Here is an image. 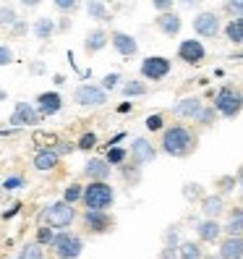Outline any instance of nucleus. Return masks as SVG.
<instances>
[{"label": "nucleus", "instance_id": "obj_19", "mask_svg": "<svg viewBox=\"0 0 243 259\" xmlns=\"http://www.w3.org/2000/svg\"><path fill=\"white\" fill-rule=\"evenodd\" d=\"M199 209H202V218L204 220H220L225 212H227V202L222 199L220 194H207L204 199L199 202Z\"/></svg>", "mask_w": 243, "mask_h": 259}, {"label": "nucleus", "instance_id": "obj_9", "mask_svg": "<svg viewBox=\"0 0 243 259\" xmlns=\"http://www.w3.org/2000/svg\"><path fill=\"white\" fill-rule=\"evenodd\" d=\"M157 157H160V149L152 139H147V136H136V139L131 142V147H128V160L133 165H139V167L152 165Z\"/></svg>", "mask_w": 243, "mask_h": 259}, {"label": "nucleus", "instance_id": "obj_4", "mask_svg": "<svg viewBox=\"0 0 243 259\" xmlns=\"http://www.w3.org/2000/svg\"><path fill=\"white\" fill-rule=\"evenodd\" d=\"M81 204H84V209L110 212V207L115 204V189L110 186V181H92V184H86Z\"/></svg>", "mask_w": 243, "mask_h": 259}, {"label": "nucleus", "instance_id": "obj_25", "mask_svg": "<svg viewBox=\"0 0 243 259\" xmlns=\"http://www.w3.org/2000/svg\"><path fill=\"white\" fill-rule=\"evenodd\" d=\"M120 95L126 100H136V97H147L149 95V84L141 79H123L120 84Z\"/></svg>", "mask_w": 243, "mask_h": 259}, {"label": "nucleus", "instance_id": "obj_50", "mask_svg": "<svg viewBox=\"0 0 243 259\" xmlns=\"http://www.w3.org/2000/svg\"><path fill=\"white\" fill-rule=\"evenodd\" d=\"M157 259H178V249H173V246H162L160 254H157Z\"/></svg>", "mask_w": 243, "mask_h": 259}, {"label": "nucleus", "instance_id": "obj_12", "mask_svg": "<svg viewBox=\"0 0 243 259\" xmlns=\"http://www.w3.org/2000/svg\"><path fill=\"white\" fill-rule=\"evenodd\" d=\"M175 55H178L180 63H186V66H202L207 60V48H204L202 39H180Z\"/></svg>", "mask_w": 243, "mask_h": 259}, {"label": "nucleus", "instance_id": "obj_43", "mask_svg": "<svg viewBox=\"0 0 243 259\" xmlns=\"http://www.w3.org/2000/svg\"><path fill=\"white\" fill-rule=\"evenodd\" d=\"M222 11L230 19H243V0H227V3H222Z\"/></svg>", "mask_w": 243, "mask_h": 259}, {"label": "nucleus", "instance_id": "obj_1", "mask_svg": "<svg viewBox=\"0 0 243 259\" xmlns=\"http://www.w3.org/2000/svg\"><path fill=\"white\" fill-rule=\"evenodd\" d=\"M162 155L175 157V160H186L199 149V134L186 123H170L165 126V131L160 134V147Z\"/></svg>", "mask_w": 243, "mask_h": 259}, {"label": "nucleus", "instance_id": "obj_47", "mask_svg": "<svg viewBox=\"0 0 243 259\" xmlns=\"http://www.w3.org/2000/svg\"><path fill=\"white\" fill-rule=\"evenodd\" d=\"M128 139V131H118V134H113L108 142L102 144V149H110V147H120V142H126Z\"/></svg>", "mask_w": 243, "mask_h": 259}, {"label": "nucleus", "instance_id": "obj_61", "mask_svg": "<svg viewBox=\"0 0 243 259\" xmlns=\"http://www.w3.org/2000/svg\"><path fill=\"white\" fill-rule=\"evenodd\" d=\"M240 207H243V194H240Z\"/></svg>", "mask_w": 243, "mask_h": 259}, {"label": "nucleus", "instance_id": "obj_55", "mask_svg": "<svg viewBox=\"0 0 243 259\" xmlns=\"http://www.w3.org/2000/svg\"><path fill=\"white\" fill-rule=\"evenodd\" d=\"M66 81H68V79H66V73H55V76H53V84H55V87H63Z\"/></svg>", "mask_w": 243, "mask_h": 259}, {"label": "nucleus", "instance_id": "obj_14", "mask_svg": "<svg viewBox=\"0 0 243 259\" xmlns=\"http://www.w3.org/2000/svg\"><path fill=\"white\" fill-rule=\"evenodd\" d=\"M204 105H207V102H204L199 95H188V97H180V100L173 105L170 113H173L178 120H196Z\"/></svg>", "mask_w": 243, "mask_h": 259}, {"label": "nucleus", "instance_id": "obj_36", "mask_svg": "<svg viewBox=\"0 0 243 259\" xmlns=\"http://www.w3.org/2000/svg\"><path fill=\"white\" fill-rule=\"evenodd\" d=\"M16 259H47V254H44L42 246H37L34 241H29L21 246V251L16 254Z\"/></svg>", "mask_w": 243, "mask_h": 259}, {"label": "nucleus", "instance_id": "obj_34", "mask_svg": "<svg viewBox=\"0 0 243 259\" xmlns=\"http://www.w3.org/2000/svg\"><path fill=\"white\" fill-rule=\"evenodd\" d=\"M81 196H84V186H81V181H73V184H68L66 186V191H63V202L66 204H79L81 202Z\"/></svg>", "mask_w": 243, "mask_h": 259}, {"label": "nucleus", "instance_id": "obj_31", "mask_svg": "<svg viewBox=\"0 0 243 259\" xmlns=\"http://www.w3.org/2000/svg\"><path fill=\"white\" fill-rule=\"evenodd\" d=\"M102 160H105V162H108V165L113 167V170H115V167H120L123 162H128V149H126L123 144H120V147H110V149H105Z\"/></svg>", "mask_w": 243, "mask_h": 259}, {"label": "nucleus", "instance_id": "obj_44", "mask_svg": "<svg viewBox=\"0 0 243 259\" xmlns=\"http://www.w3.org/2000/svg\"><path fill=\"white\" fill-rule=\"evenodd\" d=\"M53 149L58 152V157H68V155H73V152H76V142H66V139H60V142H55V144H53Z\"/></svg>", "mask_w": 243, "mask_h": 259}, {"label": "nucleus", "instance_id": "obj_13", "mask_svg": "<svg viewBox=\"0 0 243 259\" xmlns=\"http://www.w3.org/2000/svg\"><path fill=\"white\" fill-rule=\"evenodd\" d=\"M34 108H37L39 118H53L66 108V100L60 92H55V89H47V92H39L34 97Z\"/></svg>", "mask_w": 243, "mask_h": 259}, {"label": "nucleus", "instance_id": "obj_30", "mask_svg": "<svg viewBox=\"0 0 243 259\" xmlns=\"http://www.w3.org/2000/svg\"><path fill=\"white\" fill-rule=\"evenodd\" d=\"M235 189H238V181H235L233 173H225V176L215 178V194H220L222 199H225V196H230V194H235Z\"/></svg>", "mask_w": 243, "mask_h": 259}, {"label": "nucleus", "instance_id": "obj_6", "mask_svg": "<svg viewBox=\"0 0 243 259\" xmlns=\"http://www.w3.org/2000/svg\"><path fill=\"white\" fill-rule=\"evenodd\" d=\"M79 220H81L84 236H110L115 231V215H113V212L84 209L79 215Z\"/></svg>", "mask_w": 243, "mask_h": 259}, {"label": "nucleus", "instance_id": "obj_8", "mask_svg": "<svg viewBox=\"0 0 243 259\" xmlns=\"http://www.w3.org/2000/svg\"><path fill=\"white\" fill-rule=\"evenodd\" d=\"M193 26V34L202 37V39H215L222 34V16L215 11H199L191 21Z\"/></svg>", "mask_w": 243, "mask_h": 259}, {"label": "nucleus", "instance_id": "obj_28", "mask_svg": "<svg viewBox=\"0 0 243 259\" xmlns=\"http://www.w3.org/2000/svg\"><path fill=\"white\" fill-rule=\"evenodd\" d=\"M222 34L230 45H243V19H230L222 24Z\"/></svg>", "mask_w": 243, "mask_h": 259}, {"label": "nucleus", "instance_id": "obj_46", "mask_svg": "<svg viewBox=\"0 0 243 259\" xmlns=\"http://www.w3.org/2000/svg\"><path fill=\"white\" fill-rule=\"evenodd\" d=\"M29 32H32V24H26L24 19H19L16 24L11 26V37H26Z\"/></svg>", "mask_w": 243, "mask_h": 259}, {"label": "nucleus", "instance_id": "obj_23", "mask_svg": "<svg viewBox=\"0 0 243 259\" xmlns=\"http://www.w3.org/2000/svg\"><path fill=\"white\" fill-rule=\"evenodd\" d=\"M217 254L220 259H243V238L222 236V241L217 243Z\"/></svg>", "mask_w": 243, "mask_h": 259}, {"label": "nucleus", "instance_id": "obj_17", "mask_svg": "<svg viewBox=\"0 0 243 259\" xmlns=\"http://www.w3.org/2000/svg\"><path fill=\"white\" fill-rule=\"evenodd\" d=\"M81 176H84L86 184H92V181H110L113 167L102 160V155H100V157H89L86 165L81 167Z\"/></svg>", "mask_w": 243, "mask_h": 259}, {"label": "nucleus", "instance_id": "obj_54", "mask_svg": "<svg viewBox=\"0 0 243 259\" xmlns=\"http://www.w3.org/2000/svg\"><path fill=\"white\" fill-rule=\"evenodd\" d=\"M16 212H21V204H13L11 209H6V212H3V220H11L13 215H16Z\"/></svg>", "mask_w": 243, "mask_h": 259}, {"label": "nucleus", "instance_id": "obj_60", "mask_svg": "<svg viewBox=\"0 0 243 259\" xmlns=\"http://www.w3.org/2000/svg\"><path fill=\"white\" fill-rule=\"evenodd\" d=\"M0 259H16V256H0Z\"/></svg>", "mask_w": 243, "mask_h": 259}, {"label": "nucleus", "instance_id": "obj_56", "mask_svg": "<svg viewBox=\"0 0 243 259\" xmlns=\"http://www.w3.org/2000/svg\"><path fill=\"white\" fill-rule=\"evenodd\" d=\"M233 176H235V181H238V189H240V191H243V165H240V167H238V170H235V173H233Z\"/></svg>", "mask_w": 243, "mask_h": 259}, {"label": "nucleus", "instance_id": "obj_7", "mask_svg": "<svg viewBox=\"0 0 243 259\" xmlns=\"http://www.w3.org/2000/svg\"><path fill=\"white\" fill-rule=\"evenodd\" d=\"M170 71H173V60L168 55H147L139 63L141 81H162L170 76Z\"/></svg>", "mask_w": 243, "mask_h": 259}, {"label": "nucleus", "instance_id": "obj_27", "mask_svg": "<svg viewBox=\"0 0 243 259\" xmlns=\"http://www.w3.org/2000/svg\"><path fill=\"white\" fill-rule=\"evenodd\" d=\"M84 8H86V16L92 19L94 24H108V21H113L110 8H108V3H102V0H92V3H86Z\"/></svg>", "mask_w": 243, "mask_h": 259}, {"label": "nucleus", "instance_id": "obj_52", "mask_svg": "<svg viewBox=\"0 0 243 259\" xmlns=\"http://www.w3.org/2000/svg\"><path fill=\"white\" fill-rule=\"evenodd\" d=\"M71 29V19H60V21H55V32H68Z\"/></svg>", "mask_w": 243, "mask_h": 259}, {"label": "nucleus", "instance_id": "obj_38", "mask_svg": "<svg viewBox=\"0 0 243 259\" xmlns=\"http://www.w3.org/2000/svg\"><path fill=\"white\" fill-rule=\"evenodd\" d=\"M0 186H3V191H21L24 186H26V176L24 173H13V176H8V178H3L0 181Z\"/></svg>", "mask_w": 243, "mask_h": 259}, {"label": "nucleus", "instance_id": "obj_42", "mask_svg": "<svg viewBox=\"0 0 243 259\" xmlns=\"http://www.w3.org/2000/svg\"><path fill=\"white\" fill-rule=\"evenodd\" d=\"M19 21V13L13 6H0V29H11Z\"/></svg>", "mask_w": 243, "mask_h": 259}, {"label": "nucleus", "instance_id": "obj_51", "mask_svg": "<svg viewBox=\"0 0 243 259\" xmlns=\"http://www.w3.org/2000/svg\"><path fill=\"white\" fill-rule=\"evenodd\" d=\"M29 73H32V76H42V73H47V66L34 60V63H29Z\"/></svg>", "mask_w": 243, "mask_h": 259}, {"label": "nucleus", "instance_id": "obj_59", "mask_svg": "<svg viewBox=\"0 0 243 259\" xmlns=\"http://www.w3.org/2000/svg\"><path fill=\"white\" fill-rule=\"evenodd\" d=\"M235 58H243V50H240V53H233V55H230V60H235Z\"/></svg>", "mask_w": 243, "mask_h": 259}, {"label": "nucleus", "instance_id": "obj_32", "mask_svg": "<svg viewBox=\"0 0 243 259\" xmlns=\"http://www.w3.org/2000/svg\"><path fill=\"white\" fill-rule=\"evenodd\" d=\"M180 194H183V199L191 202V204H199L204 196H207V189L202 184H196V181H188V184H183V189H180Z\"/></svg>", "mask_w": 243, "mask_h": 259}, {"label": "nucleus", "instance_id": "obj_33", "mask_svg": "<svg viewBox=\"0 0 243 259\" xmlns=\"http://www.w3.org/2000/svg\"><path fill=\"white\" fill-rule=\"evenodd\" d=\"M180 243H183V228H180L178 223L165 228V231H162V246H173V249H178Z\"/></svg>", "mask_w": 243, "mask_h": 259}, {"label": "nucleus", "instance_id": "obj_3", "mask_svg": "<svg viewBox=\"0 0 243 259\" xmlns=\"http://www.w3.org/2000/svg\"><path fill=\"white\" fill-rule=\"evenodd\" d=\"M76 220H79V212H76V207L66 204L63 199H58V202H50L47 207L39 212L37 225H47V228H53L55 233H60V231H68Z\"/></svg>", "mask_w": 243, "mask_h": 259}, {"label": "nucleus", "instance_id": "obj_39", "mask_svg": "<svg viewBox=\"0 0 243 259\" xmlns=\"http://www.w3.org/2000/svg\"><path fill=\"white\" fill-rule=\"evenodd\" d=\"M144 128L149 134H162L165 131V113H152L144 118Z\"/></svg>", "mask_w": 243, "mask_h": 259}, {"label": "nucleus", "instance_id": "obj_20", "mask_svg": "<svg viewBox=\"0 0 243 259\" xmlns=\"http://www.w3.org/2000/svg\"><path fill=\"white\" fill-rule=\"evenodd\" d=\"M155 26L157 32L165 34V37H178L180 29H183V19H180L178 11H170V13H160V16L155 19Z\"/></svg>", "mask_w": 243, "mask_h": 259}, {"label": "nucleus", "instance_id": "obj_22", "mask_svg": "<svg viewBox=\"0 0 243 259\" xmlns=\"http://www.w3.org/2000/svg\"><path fill=\"white\" fill-rule=\"evenodd\" d=\"M32 165H34L37 173H50V170H55V167L60 165V157H58V152L53 147H42L37 155H34Z\"/></svg>", "mask_w": 243, "mask_h": 259}, {"label": "nucleus", "instance_id": "obj_11", "mask_svg": "<svg viewBox=\"0 0 243 259\" xmlns=\"http://www.w3.org/2000/svg\"><path fill=\"white\" fill-rule=\"evenodd\" d=\"M8 123H11V128L21 131L26 126H39L42 118H39V113L34 108V102H16V105H13V110H11Z\"/></svg>", "mask_w": 243, "mask_h": 259}, {"label": "nucleus", "instance_id": "obj_21", "mask_svg": "<svg viewBox=\"0 0 243 259\" xmlns=\"http://www.w3.org/2000/svg\"><path fill=\"white\" fill-rule=\"evenodd\" d=\"M227 220L222 223V236L227 238H243V207H230L225 212Z\"/></svg>", "mask_w": 243, "mask_h": 259}, {"label": "nucleus", "instance_id": "obj_26", "mask_svg": "<svg viewBox=\"0 0 243 259\" xmlns=\"http://www.w3.org/2000/svg\"><path fill=\"white\" fill-rule=\"evenodd\" d=\"M141 170H144V167L133 165V162L128 160V162H123V165L118 167V176H120V181H123L128 189H133V186L141 184Z\"/></svg>", "mask_w": 243, "mask_h": 259}, {"label": "nucleus", "instance_id": "obj_2", "mask_svg": "<svg viewBox=\"0 0 243 259\" xmlns=\"http://www.w3.org/2000/svg\"><path fill=\"white\" fill-rule=\"evenodd\" d=\"M212 108L217 110L220 118L225 120H235L243 113V89L235 84H222L215 89V97H212Z\"/></svg>", "mask_w": 243, "mask_h": 259}, {"label": "nucleus", "instance_id": "obj_49", "mask_svg": "<svg viewBox=\"0 0 243 259\" xmlns=\"http://www.w3.org/2000/svg\"><path fill=\"white\" fill-rule=\"evenodd\" d=\"M13 60H16V55H13V50L8 48V45H0V66H11Z\"/></svg>", "mask_w": 243, "mask_h": 259}, {"label": "nucleus", "instance_id": "obj_57", "mask_svg": "<svg viewBox=\"0 0 243 259\" xmlns=\"http://www.w3.org/2000/svg\"><path fill=\"white\" fill-rule=\"evenodd\" d=\"M204 259H220V254H217V251H212V254H204Z\"/></svg>", "mask_w": 243, "mask_h": 259}, {"label": "nucleus", "instance_id": "obj_10", "mask_svg": "<svg viewBox=\"0 0 243 259\" xmlns=\"http://www.w3.org/2000/svg\"><path fill=\"white\" fill-rule=\"evenodd\" d=\"M110 100V95L105 92L100 84H79L73 89V102L79 108H100Z\"/></svg>", "mask_w": 243, "mask_h": 259}, {"label": "nucleus", "instance_id": "obj_15", "mask_svg": "<svg viewBox=\"0 0 243 259\" xmlns=\"http://www.w3.org/2000/svg\"><path fill=\"white\" fill-rule=\"evenodd\" d=\"M193 231H196V241L202 243H220L222 241V223L220 220H196L193 225Z\"/></svg>", "mask_w": 243, "mask_h": 259}, {"label": "nucleus", "instance_id": "obj_53", "mask_svg": "<svg viewBox=\"0 0 243 259\" xmlns=\"http://www.w3.org/2000/svg\"><path fill=\"white\" fill-rule=\"evenodd\" d=\"M115 110H118L120 115H126V113H131V110H133V102H120Z\"/></svg>", "mask_w": 243, "mask_h": 259}, {"label": "nucleus", "instance_id": "obj_35", "mask_svg": "<svg viewBox=\"0 0 243 259\" xmlns=\"http://www.w3.org/2000/svg\"><path fill=\"white\" fill-rule=\"evenodd\" d=\"M217 120H220V115H217V110H215V108H212V105H204V108H202V113H199V118H196V120H193V123H199L202 128H212V126H215V123H217Z\"/></svg>", "mask_w": 243, "mask_h": 259}, {"label": "nucleus", "instance_id": "obj_16", "mask_svg": "<svg viewBox=\"0 0 243 259\" xmlns=\"http://www.w3.org/2000/svg\"><path fill=\"white\" fill-rule=\"evenodd\" d=\"M110 45H113V50L118 55H123V58H136L139 55V42H136V37L128 34V32H120V29L110 32Z\"/></svg>", "mask_w": 243, "mask_h": 259}, {"label": "nucleus", "instance_id": "obj_45", "mask_svg": "<svg viewBox=\"0 0 243 259\" xmlns=\"http://www.w3.org/2000/svg\"><path fill=\"white\" fill-rule=\"evenodd\" d=\"M53 8L60 11V13H73V11H79V8H81V3H76V0H55Z\"/></svg>", "mask_w": 243, "mask_h": 259}, {"label": "nucleus", "instance_id": "obj_24", "mask_svg": "<svg viewBox=\"0 0 243 259\" xmlns=\"http://www.w3.org/2000/svg\"><path fill=\"white\" fill-rule=\"evenodd\" d=\"M32 34L39 39V42H47V39H53L58 32H55V19H50V16H39V19H34V24H32Z\"/></svg>", "mask_w": 243, "mask_h": 259}, {"label": "nucleus", "instance_id": "obj_37", "mask_svg": "<svg viewBox=\"0 0 243 259\" xmlns=\"http://www.w3.org/2000/svg\"><path fill=\"white\" fill-rule=\"evenodd\" d=\"M53 238H55L53 228H47V225H37V228H34V243H37V246L47 249L50 243H53Z\"/></svg>", "mask_w": 243, "mask_h": 259}, {"label": "nucleus", "instance_id": "obj_41", "mask_svg": "<svg viewBox=\"0 0 243 259\" xmlns=\"http://www.w3.org/2000/svg\"><path fill=\"white\" fill-rule=\"evenodd\" d=\"M120 84H123V76H120L118 71H110V73H105L102 76V81H100V87L105 89V92H115V89H120Z\"/></svg>", "mask_w": 243, "mask_h": 259}, {"label": "nucleus", "instance_id": "obj_29", "mask_svg": "<svg viewBox=\"0 0 243 259\" xmlns=\"http://www.w3.org/2000/svg\"><path fill=\"white\" fill-rule=\"evenodd\" d=\"M204 246L199 241H186L183 238V243L178 246V259H204Z\"/></svg>", "mask_w": 243, "mask_h": 259}, {"label": "nucleus", "instance_id": "obj_58", "mask_svg": "<svg viewBox=\"0 0 243 259\" xmlns=\"http://www.w3.org/2000/svg\"><path fill=\"white\" fill-rule=\"evenodd\" d=\"M8 100V92H6V89H0V102H6Z\"/></svg>", "mask_w": 243, "mask_h": 259}, {"label": "nucleus", "instance_id": "obj_48", "mask_svg": "<svg viewBox=\"0 0 243 259\" xmlns=\"http://www.w3.org/2000/svg\"><path fill=\"white\" fill-rule=\"evenodd\" d=\"M152 8L157 11V16L160 13H170V11H175V3L173 0H155V3H152Z\"/></svg>", "mask_w": 243, "mask_h": 259}, {"label": "nucleus", "instance_id": "obj_40", "mask_svg": "<svg viewBox=\"0 0 243 259\" xmlns=\"http://www.w3.org/2000/svg\"><path fill=\"white\" fill-rule=\"evenodd\" d=\"M97 144H100V136L94 131H86V134L79 136V142H76V152H92Z\"/></svg>", "mask_w": 243, "mask_h": 259}, {"label": "nucleus", "instance_id": "obj_5", "mask_svg": "<svg viewBox=\"0 0 243 259\" xmlns=\"http://www.w3.org/2000/svg\"><path fill=\"white\" fill-rule=\"evenodd\" d=\"M84 246H86L84 236L73 233V231H60V233H55V238L47 249L55 259H79Z\"/></svg>", "mask_w": 243, "mask_h": 259}, {"label": "nucleus", "instance_id": "obj_18", "mask_svg": "<svg viewBox=\"0 0 243 259\" xmlns=\"http://www.w3.org/2000/svg\"><path fill=\"white\" fill-rule=\"evenodd\" d=\"M110 45V32H105L102 26H94L84 34V53L86 55H97Z\"/></svg>", "mask_w": 243, "mask_h": 259}]
</instances>
